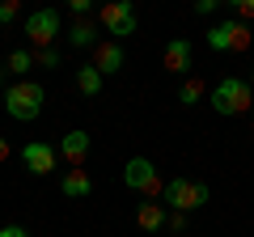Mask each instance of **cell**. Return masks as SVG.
<instances>
[{
  "mask_svg": "<svg viewBox=\"0 0 254 237\" xmlns=\"http://www.w3.org/2000/svg\"><path fill=\"white\" fill-rule=\"evenodd\" d=\"M212 110L225 115V118L250 115V110H254V89H250V81H242V76H225V81H216V89H212Z\"/></svg>",
  "mask_w": 254,
  "mask_h": 237,
  "instance_id": "6da1fadb",
  "label": "cell"
},
{
  "mask_svg": "<svg viewBox=\"0 0 254 237\" xmlns=\"http://www.w3.org/2000/svg\"><path fill=\"white\" fill-rule=\"evenodd\" d=\"M4 110H9V118H17V123H30V118H38L43 115V102H47V93H43V85L38 81H17V85H9L4 89Z\"/></svg>",
  "mask_w": 254,
  "mask_h": 237,
  "instance_id": "7a4b0ae2",
  "label": "cell"
},
{
  "mask_svg": "<svg viewBox=\"0 0 254 237\" xmlns=\"http://www.w3.org/2000/svg\"><path fill=\"white\" fill-rule=\"evenodd\" d=\"M208 199H212V186L199 182V178H170L165 191H161V203L170 212H195V208H203Z\"/></svg>",
  "mask_w": 254,
  "mask_h": 237,
  "instance_id": "3957f363",
  "label": "cell"
},
{
  "mask_svg": "<svg viewBox=\"0 0 254 237\" xmlns=\"http://www.w3.org/2000/svg\"><path fill=\"white\" fill-rule=\"evenodd\" d=\"M203 38H208L212 51H225V55H242L246 47H254V30L246 26V21H237V17H229V21H220V26H212Z\"/></svg>",
  "mask_w": 254,
  "mask_h": 237,
  "instance_id": "277c9868",
  "label": "cell"
},
{
  "mask_svg": "<svg viewBox=\"0 0 254 237\" xmlns=\"http://www.w3.org/2000/svg\"><path fill=\"white\" fill-rule=\"evenodd\" d=\"M123 182L131 186V191H140L144 199H161V191H165L161 174H157V165L148 161V157H131V161L123 165Z\"/></svg>",
  "mask_w": 254,
  "mask_h": 237,
  "instance_id": "5b68a950",
  "label": "cell"
},
{
  "mask_svg": "<svg viewBox=\"0 0 254 237\" xmlns=\"http://www.w3.org/2000/svg\"><path fill=\"white\" fill-rule=\"evenodd\" d=\"M98 21H102V30H106L110 38H127V34L140 30V17H136V4H131V0H110V4H102Z\"/></svg>",
  "mask_w": 254,
  "mask_h": 237,
  "instance_id": "8992f818",
  "label": "cell"
},
{
  "mask_svg": "<svg viewBox=\"0 0 254 237\" xmlns=\"http://www.w3.org/2000/svg\"><path fill=\"white\" fill-rule=\"evenodd\" d=\"M21 30H26L30 51H43V47H51L55 38H60V13L55 9H34L26 21H21Z\"/></svg>",
  "mask_w": 254,
  "mask_h": 237,
  "instance_id": "52a82bcc",
  "label": "cell"
},
{
  "mask_svg": "<svg viewBox=\"0 0 254 237\" xmlns=\"http://www.w3.org/2000/svg\"><path fill=\"white\" fill-rule=\"evenodd\" d=\"M21 161H26V170L34 174V178H47V174H55V165H60V148L43 144V140H30V144L21 148Z\"/></svg>",
  "mask_w": 254,
  "mask_h": 237,
  "instance_id": "ba28073f",
  "label": "cell"
},
{
  "mask_svg": "<svg viewBox=\"0 0 254 237\" xmlns=\"http://www.w3.org/2000/svg\"><path fill=\"white\" fill-rule=\"evenodd\" d=\"M161 68H165V72H174V76H187L190 72V43H187V38H170V43H165Z\"/></svg>",
  "mask_w": 254,
  "mask_h": 237,
  "instance_id": "9c48e42d",
  "label": "cell"
},
{
  "mask_svg": "<svg viewBox=\"0 0 254 237\" xmlns=\"http://www.w3.org/2000/svg\"><path fill=\"white\" fill-rule=\"evenodd\" d=\"M123 59H127V55H123V47H119V43H110V38H102V43L93 47V68H98L102 76H115L119 68H123Z\"/></svg>",
  "mask_w": 254,
  "mask_h": 237,
  "instance_id": "30bf717a",
  "label": "cell"
},
{
  "mask_svg": "<svg viewBox=\"0 0 254 237\" xmlns=\"http://www.w3.org/2000/svg\"><path fill=\"white\" fill-rule=\"evenodd\" d=\"M60 157H64L68 165H72V170H81V165H85V157H89V131H81V127H76V131H68V136L60 140Z\"/></svg>",
  "mask_w": 254,
  "mask_h": 237,
  "instance_id": "8fae6325",
  "label": "cell"
},
{
  "mask_svg": "<svg viewBox=\"0 0 254 237\" xmlns=\"http://www.w3.org/2000/svg\"><path fill=\"white\" fill-rule=\"evenodd\" d=\"M165 220H170V212H165V203H157V199H144L136 208V225L144 229V233H161Z\"/></svg>",
  "mask_w": 254,
  "mask_h": 237,
  "instance_id": "7c38bea8",
  "label": "cell"
},
{
  "mask_svg": "<svg viewBox=\"0 0 254 237\" xmlns=\"http://www.w3.org/2000/svg\"><path fill=\"white\" fill-rule=\"evenodd\" d=\"M60 191L68 195V199H89V195H93V178L85 170H68V174H64V182H60Z\"/></svg>",
  "mask_w": 254,
  "mask_h": 237,
  "instance_id": "4fadbf2b",
  "label": "cell"
},
{
  "mask_svg": "<svg viewBox=\"0 0 254 237\" xmlns=\"http://www.w3.org/2000/svg\"><path fill=\"white\" fill-rule=\"evenodd\" d=\"M64 38H68V47H76V51H93V47L102 43L93 21H72V30H68Z\"/></svg>",
  "mask_w": 254,
  "mask_h": 237,
  "instance_id": "5bb4252c",
  "label": "cell"
},
{
  "mask_svg": "<svg viewBox=\"0 0 254 237\" xmlns=\"http://www.w3.org/2000/svg\"><path fill=\"white\" fill-rule=\"evenodd\" d=\"M76 89H81L85 98H98V93H102V72L93 64H81V68H76Z\"/></svg>",
  "mask_w": 254,
  "mask_h": 237,
  "instance_id": "9a60e30c",
  "label": "cell"
},
{
  "mask_svg": "<svg viewBox=\"0 0 254 237\" xmlns=\"http://www.w3.org/2000/svg\"><path fill=\"white\" fill-rule=\"evenodd\" d=\"M30 68H34V51H30V47H21V51H9V72H13V76H26Z\"/></svg>",
  "mask_w": 254,
  "mask_h": 237,
  "instance_id": "2e32d148",
  "label": "cell"
},
{
  "mask_svg": "<svg viewBox=\"0 0 254 237\" xmlns=\"http://www.w3.org/2000/svg\"><path fill=\"white\" fill-rule=\"evenodd\" d=\"M199 98H203V81H199V76H187L182 89H178V102H182V106H195Z\"/></svg>",
  "mask_w": 254,
  "mask_h": 237,
  "instance_id": "e0dca14e",
  "label": "cell"
},
{
  "mask_svg": "<svg viewBox=\"0 0 254 237\" xmlns=\"http://www.w3.org/2000/svg\"><path fill=\"white\" fill-rule=\"evenodd\" d=\"M34 68H60V51H55V47L34 51Z\"/></svg>",
  "mask_w": 254,
  "mask_h": 237,
  "instance_id": "ac0fdd59",
  "label": "cell"
},
{
  "mask_svg": "<svg viewBox=\"0 0 254 237\" xmlns=\"http://www.w3.org/2000/svg\"><path fill=\"white\" fill-rule=\"evenodd\" d=\"M21 17V4L17 0H0V26H13Z\"/></svg>",
  "mask_w": 254,
  "mask_h": 237,
  "instance_id": "d6986e66",
  "label": "cell"
},
{
  "mask_svg": "<svg viewBox=\"0 0 254 237\" xmlns=\"http://www.w3.org/2000/svg\"><path fill=\"white\" fill-rule=\"evenodd\" d=\"M68 13H72L76 21H85V17L93 13V0H68Z\"/></svg>",
  "mask_w": 254,
  "mask_h": 237,
  "instance_id": "ffe728a7",
  "label": "cell"
},
{
  "mask_svg": "<svg viewBox=\"0 0 254 237\" xmlns=\"http://www.w3.org/2000/svg\"><path fill=\"white\" fill-rule=\"evenodd\" d=\"M233 13H237V21H246V26H250V21H254V0H237Z\"/></svg>",
  "mask_w": 254,
  "mask_h": 237,
  "instance_id": "44dd1931",
  "label": "cell"
},
{
  "mask_svg": "<svg viewBox=\"0 0 254 237\" xmlns=\"http://www.w3.org/2000/svg\"><path fill=\"white\" fill-rule=\"evenodd\" d=\"M165 229H170V233H182V229H187V212H170Z\"/></svg>",
  "mask_w": 254,
  "mask_h": 237,
  "instance_id": "7402d4cb",
  "label": "cell"
},
{
  "mask_svg": "<svg viewBox=\"0 0 254 237\" xmlns=\"http://www.w3.org/2000/svg\"><path fill=\"white\" fill-rule=\"evenodd\" d=\"M216 9H220V0H199V4H195L199 17H208V13H216Z\"/></svg>",
  "mask_w": 254,
  "mask_h": 237,
  "instance_id": "603a6c76",
  "label": "cell"
},
{
  "mask_svg": "<svg viewBox=\"0 0 254 237\" xmlns=\"http://www.w3.org/2000/svg\"><path fill=\"white\" fill-rule=\"evenodd\" d=\"M0 237H30V233L21 225H4V229H0Z\"/></svg>",
  "mask_w": 254,
  "mask_h": 237,
  "instance_id": "cb8c5ba5",
  "label": "cell"
},
{
  "mask_svg": "<svg viewBox=\"0 0 254 237\" xmlns=\"http://www.w3.org/2000/svg\"><path fill=\"white\" fill-rule=\"evenodd\" d=\"M9 153H13V148H9V140L0 136V161H9Z\"/></svg>",
  "mask_w": 254,
  "mask_h": 237,
  "instance_id": "d4e9b609",
  "label": "cell"
},
{
  "mask_svg": "<svg viewBox=\"0 0 254 237\" xmlns=\"http://www.w3.org/2000/svg\"><path fill=\"white\" fill-rule=\"evenodd\" d=\"M0 89H4V68H0Z\"/></svg>",
  "mask_w": 254,
  "mask_h": 237,
  "instance_id": "484cf974",
  "label": "cell"
},
{
  "mask_svg": "<svg viewBox=\"0 0 254 237\" xmlns=\"http://www.w3.org/2000/svg\"><path fill=\"white\" fill-rule=\"evenodd\" d=\"M250 118H254V110H250Z\"/></svg>",
  "mask_w": 254,
  "mask_h": 237,
  "instance_id": "4316f807",
  "label": "cell"
}]
</instances>
